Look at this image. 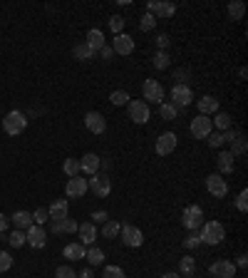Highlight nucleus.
Returning <instances> with one entry per match:
<instances>
[{
	"label": "nucleus",
	"mask_w": 248,
	"mask_h": 278,
	"mask_svg": "<svg viewBox=\"0 0 248 278\" xmlns=\"http://www.w3.org/2000/svg\"><path fill=\"white\" fill-rule=\"evenodd\" d=\"M25 127H28V114H25V112H20V110L8 112V114H5V120H2V130H5L10 137L22 134V132H25Z\"/></svg>",
	"instance_id": "1"
},
{
	"label": "nucleus",
	"mask_w": 248,
	"mask_h": 278,
	"mask_svg": "<svg viewBox=\"0 0 248 278\" xmlns=\"http://www.w3.org/2000/svg\"><path fill=\"white\" fill-rule=\"evenodd\" d=\"M201 244H208V246H218L226 236V228L218 224V221H204L201 226Z\"/></svg>",
	"instance_id": "2"
},
{
	"label": "nucleus",
	"mask_w": 248,
	"mask_h": 278,
	"mask_svg": "<svg viewBox=\"0 0 248 278\" xmlns=\"http://www.w3.org/2000/svg\"><path fill=\"white\" fill-rule=\"evenodd\" d=\"M126 112H129V120H132L134 124H144V122H149V104H146L144 100H129Z\"/></svg>",
	"instance_id": "3"
},
{
	"label": "nucleus",
	"mask_w": 248,
	"mask_h": 278,
	"mask_svg": "<svg viewBox=\"0 0 248 278\" xmlns=\"http://www.w3.org/2000/svg\"><path fill=\"white\" fill-rule=\"evenodd\" d=\"M120 236H122L124 246H129V248H139L144 244V234L134 224H122L120 226Z\"/></svg>",
	"instance_id": "4"
},
{
	"label": "nucleus",
	"mask_w": 248,
	"mask_h": 278,
	"mask_svg": "<svg viewBox=\"0 0 248 278\" xmlns=\"http://www.w3.org/2000/svg\"><path fill=\"white\" fill-rule=\"evenodd\" d=\"M182 221H184V226L188 231H198V228L204 226V211H201V206H196V204L186 206Z\"/></svg>",
	"instance_id": "5"
},
{
	"label": "nucleus",
	"mask_w": 248,
	"mask_h": 278,
	"mask_svg": "<svg viewBox=\"0 0 248 278\" xmlns=\"http://www.w3.org/2000/svg\"><path fill=\"white\" fill-rule=\"evenodd\" d=\"M191 100H194V92H191L188 84H174V87H172V104H174L176 110L188 107Z\"/></svg>",
	"instance_id": "6"
},
{
	"label": "nucleus",
	"mask_w": 248,
	"mask_h": 278,
	"mask_svg": "<svg viewBox=\"0 0 248 278\" xmlns=\"http://www.w3.org/2000/svg\"><path fill=\"white\" fill-rule=\"evenodd\" d=\"M142 94H144V100H149V102H164V87L156 82V80H144V84H142Z\"/></svg>",
	"instance_id": "7"
},
{
	"label": "nucleus",
	"mask_w": 248,
	"mask_h": 278,
	"mask_svg": "<svg viewBox=\"0 0 248 278\" xmlns=\"http://www.w3.org/2000/svg\"><path fill=\"white\" fill-rule=\"evenodd\" d=\"M87 186L94 192V196H107L112 192V182L107 174H92V179L87 182Z\"/></svg>",
	"instance_id": "8"
},
{
	"label": "nucleus",
	"mask_w": 248,
	"mask_h": 278,
	"mask_svg": "<svg viewBox=\"0 0 248 278\" xmlns=\"http://www.w3.org/2000/svg\"><path fill=\"white\" fill-rule=\"evenodd\" d=\"M45 241H48V231H45L42 226L32 224V226L25 231V244H28V246H32V248H42Z\"/></svg>",
	"instance_id": "9"
},
{
	"label": "nucleus",
	"mask_w": 248,
	"mask_h": 278,
	"mask_svg": "<svg viewBox=\"0 0 248 278\" xmlns=\"http://www.w3.org/2000/svg\"><path fill=\"white\" fill-rule=\"evenodd\" d=\"M211 132H214V124H211V120H208V117L198 114V117H194V120H191V134H194L196 139H206Z\"/></svg>",
	"instance_id": "10"
},
{
	"label": "nucleus",
	"mask_w": 248,
	"mask_h": 278,
	"mask_svg": "<svg viewBox=\"0 0 248 278\" xmlns=\"http://www.w3.org/2000/svg\"><path fill=\"white\" fill-rule=\"evenodd\" d=\"M206 189H208V194H211L214 199H221V196L228 194V184H226V179L218 176V174H211V176L206 179Z\"/></svg>",
	"instance_id": "11"
},
{
	"label": "nucleus",
	"mask_w": 248,
	"mask_h": 278,
	"mask_svg": "<svg viewBox=\"0 0 248 278\" xmlns=\"http://www.w3.org/2000/svg\"><path fill=\"white\" fill-rule=\"evenodd\" d=\"M87 179H82V176H72L70 182H67V186H64V192H67V196L70 199H80V196H84L87 194Z\"/></svg>",
	"instance_id": "12"
},
{
	"label": "nucleus",
	"mask_w": 248,
	"mask_h": 278,
	"mask_svg": "<svg viewBox=\"0 0 248 278\" xmlns=\"http://www.w3.org/2000/svg\"><path fill=\"white\" fill-rule=\"evenodd\" d=\"M84 127H87L92 134H102V132L107 130V122H104V117H102L100 112H87V114H84Z\"/></svg>",
	"instance_id": "13"
},
{
	"label": "nucleus",
	"mask_w": 248,
	"mask_h": 278,
	"mask_svg": "<svg viewBox=\"0 0 248 278\" xmlns=\"http://www.w3.org/2000/svg\"><path fill=\"white\" fill-rule=\"evenodd\" d=\"M176 149V134L174 132H164L162 137L156 139V154L159 156H166Z\"/></svg>",
	"instance_id": "14"
},
{
	"label": "nucleus",
	"mask_w": 248,
	"mask_h": 278,
	"mask_svg": "<svg viewBox=\"0 0 248 278\" xmlns=\"http://www.w3.org/2000/svg\"><path fill=\"white\" fill-rule=\"evenodd\" d=\"M112 50L117 52V55H132L134 52V38H129V35H114V45H112Z\"/></svg>",
	"instance_id": "15"
},
{
	"label": "nucleus",
	"mask_w": 248,
	"mask_h": 278,
	"mask_svg": "<svg viewBox=\"0 0 248 278\" xmlns=\"http://www.w3.org/2000/svg\"><path fill=\"white\" fill-rule=\"evenodd\" d=\"M208 271H211L216 278H234L236 276V266H234L231 261H216V264H211Z\"/></svg>",
	"instance_id": "16"
},
{
	"label": "nucleus",
	"mask_w": 248,
	"mask_h": 278,
	"mask_svg": "<svg viewBox=\"0 0 248 278\" xmlns=\"http://www.w3.org/2000/svg\"><path fill=\"white\" fill-rule=\"evenodd\" d=\"M149 12L154 18H174L176 5L174 2H149Z\"/></svg>",
	"instance_id": "17"
},
{
	"label": "nucleus",
	"mask_w": 248,
	"mask_h": 278,
	"mask_svg": "<svg viewBox=\"0 0 248 278\" xmlns=\"http://www.w3.org/2000/svg\"><path fill=\"white\" fill-rule=\"evenodd\" d=\"M196 107H198V114L208 117V114H216V112H218V100L211 97V94H206V97H201V100L196 102Z\"/></svg>",
	"instance_id": "18"
},
{
	"label": "nucleus",
	"mask_w": 248,
	"mask_h": 278,
	"mask_svg": "<svg viewBox=\"0 0 248 278\" xmlns=\"http://www.w3.org/2000/svg\"><path fill=\"white\" fill-rule=\"evenodd\" d=\"M77 231H80V244H84V246H92L94 244V238H97V226L92 224V221H87V224H80L77 226Z\"/></svg>",
	"instance_id": "19"
},
{
	"label": "nucleus",
	"mask_w": 248,
	"mask_h": 278,
	"mask_svg": "<svg viewBox=\"0 0 248 278\" xmlns=\"http://www.w3.org/2000/svg\"><path fill=\"white\" fill-rule=\"evenodd\" d=\"M216 162H218V176H224V174H231V172H234L236 156H234L231 152H221Z\"/></svg>",
	"instance_id": "20"
},
{
	"label": "nucleus",
	"mask_w": 248,
	"mask_h": 278,
	"mask_svg": "<svg viewBox=\"0 0 248 278\" xmlns=\"http://www.w3.org/2000/svg\"><path fill=\"white\" fill-rule=\"evenodd\" d=\"M100 159H102V156H97V154H84V156L80 159L82 172H84V174H90V176H92V174H97V172H100Z\"/></svg>",
	"instance_id": "21"
},
{
	"label": "nucleus",
	"mask_w": 248,
	"mask_h": 278,
	"mask_svg": "<svg viewBox=\"0 0 248 278\" xmlns=\"http://www.w3.org/2000/svg\"><path fill=\"white\" fill-rule=\"evenodd\" d=\"M62 254H64L67 261H80V258H84L87 246H84V244H67V246L62 248Z\"/></svg>",
	"instance_id": "22"
},
{
	"label": "nucleus",
	"mask_w": 248,
	"mask_h": 278,
	"mask_svg": "<svg viewBox=\"0 0 248 278\" xmlns=\"http://www.w3.org/2000/svg\"><path fill=\"white\" fill-rule=\"evenodd\" d=\"M84 42L92 48V52H100V50L107 45V42H104V35H102V30H97V28L87 32V40H84Z\"/></svg>",
	"instance_id": "23"
},
{
	"label": "nucleus",
	"mask_w": 248,
	"mask_h": 278,
	"mask_svg": "<svg viewBox=\"0 0 248 278\" xmlns=\"http://www.w3.org/2000/svg\"><path fill=\"white\" fill-rule=\"evenodd\" d=\"M77 226L80 224L74 218H60V221H52V234H74Z\"/></svg>",
	"instance_id": "24"
},
{
	"label": "nucleus",
	"mask_w": 248,
	"mask_h": 278,
	"mask_svg": "<svg viewBox=\"0 0 248 278\" xmlns=\"http://www.w3.org/2000/svg\"><path fill=\"white\" fill-rule=\"evenodd\" d=\"M48 214H50V218H52V221L67 218V199H58V202H52L50 208H48Z\"/></svg>",
	"instance_id": "25"
},
{
	"label": "nucleus",
	"mask_w": 248,
	"mask_h": 278,
	"mask_svg": "<svg viewBox=\"0 0 248 278\" xmlns=\"http://www.w3.org/2000/svg\"><path fill=\"white\" fill-rule=\"evenodd\" d=\"M84 258H87V264H90V266H102V264H104V251H102L100 246H94V244H92V246L87 248Z\"/></svg>",
	"instance_id": "26"
},
{
	"label": "nucleus",
	"mask_w": 248,
	"mask_h": 278,
	"mask_svg": "<svg viewBox=\"0 0 248 278\" xmlns=\"http://www.w3.org/2000/svg\"><path fill=\"white\" fill-rule=\"evenodd\" d=\"M234 137V130H226V132H211L208 134V146H214V149H218V146H224L228 139Z\"/></svg>",
	"instance_id": "27"
},
{
	"label": "nucleus",
	"mask_w": 248,
	"mask_h": 278,
	"mask_svg": "<svg viewBox=\"0 0 248 278\" xmlns=\"http://www.w3.org/2000/svg\"><path fill=\"white\" fill-rule=\"evenodd\" d=\"M12 224H15V228H30L32 226V214L30 211H15L12 214Z\"/></svg>",
	"instance_id": "28"
},
{
	"label": "nucleus",
	"mask_w": 248,
	"mask_h": 278,
	"mask_svg": "<svg viewBox=\"0 0 248 278\" xmlns=\"http://www.w3.org/2000/svg\"><path fill=\"white\" fill-rule=\"evenodd\" d=\"M228 142H231V154H234V156H238V154H244V152H246V137H244V134H241V132H234V137L228 139Z\"/></svg>",
	"instance_id": "29"
},
{
	"label": "nucleus",
	"mask_w": 248,
	"mask_h": 278,
	"mask_svg": "<svg viewBox=\"0 0 248 278\" xmlns=\"http://www.w3.org/2000/svg\"><path fill=\"white\" fill-rule=\"evenodd\" d=\"M72 55H74V60H92V58H94V52H92V48H90L87 42H80V45H74Z\"/></svg>",
	"instance_id": "30"
},
{
	"label": "nucleus",
	"mask_w": 248,
	"mask_h": 278,
	"mask_svg": "<svg viewBox=\"0 0 248 278\" xmlns=\"http://www.w3.org/2000/svg\"><path fill=\"white\" fill-rule=\"evenodd\" d=\"M159 114H162V120L172 122V120H176L179 110H176V107H174L172 102H162V104H159Z\"/></svg>",
	"instance_id": "31"
},
{
	"label": "nucleus",
	"mask_w": 248,
	"mask_h": 278,
	"mask_svg": "<svg viewBox=\"0 0 248 278\" xmlns=\"http://www.w3.org/2000/svg\"><path fill=\"white\" fill-rule=\"evenodd\" d=\"M211 124H216L221 132H226V130H231V114H226V112H216L214 120H211Z\"/></svg>",
	"instance_id": "32"
},
{
	"label": "nucleus",
	"mask_w": 248,
	"mask_h": 278,
	"mask_svg": "<svg viewBox=\"0 0 248 278\" xmlns=\"http://www.w3.org/2000/svg\"><path fill=\"white\" fill-rule=\"evenodd\" d=\"M152 62H154V68H156V70H166L169 65H172V55H169L166 50H159V52L154 55V60H152Z\"/></svg>",
	"instance_id": "33"
},
{
	"label": "nucleus",
	"mask_w": 248,
	"mask_h": 278,
	"mask_svg": "<svg viewBox=\"0 0 248 278\" xmlns=\"http://www.w3.org/2000/svg\"><path fill=\"white\" fill-rule=\"evenodd\" d=\"M244 12H246V5H244L241 0H234V2L228 5V15H231V20H244Z\"/></svg>",
	"instance_id": "34"
},
{
	"label": "nucleus",
	"mask_w": 248,
	"mask_h": 278,
	"mask_svg": "<svg viewBox=\"0 0 248 278\" xmlns=\"http://www.w3.org/2000/svg\"><path fill=\"white\" fill-rule=\"evenodd\" d=\"M62 169H64V174H67L70 179H72V176H80V172H82V166H80L77 159H64Z\"/></svg>",
	"instance_id": "35"
},
{
	"label": "nucleus",
	"mask_w": 248,
	"mask_h": 278,
	"mask_svg": "<svg viewBox=\"0 0 248 278\" xmlns=\"http://www.w3.org/2000/svg\"><path fill=\"white\" fill-rule=\"evenodd\" d=\"M194 271H196V261H194L191 256H184V258L179 261V274H182V276H191Z\"/></svg>",
	"instance_id": "36"
},
{
	"label": "nucleus",
	"mask_w": 248,
	"mask_h": 278,
	"mask_svg": "<svg viewBox=\"0 0 248 278\" xmlns=\"http://www.w3.org/2000/svg\"><path fill=\"white\" fill-rule=\"evenodd\" d=\"M117 234H120V224H117V221L110 218V221L102 224V236H104V238H114Z\"/></svg>",
	"instance_id": "37"
},
{
	"label": "nucleus",
	"mask_w": 248,
	"mask_h": 278,
	"mask_svg": "<svg viewBox=\"0 0 248 278\" xmlns=\"http://www.w3.org/2000/svg\"><path fill=\"white\" fill-rule=\"evenodd\" d=\"M154 25H156V20H154V15H152V12H144V15L139 18V30L149 32V30H154Z\"/></svg>",
	"instance_id": "38"
},
{
	"label": "nucleus",
	"mask_w": 248,
	"mask_h": 278,
	"mask_svg": "<svg viewBox=\"0 0 248 278\" xmlns=\"http://www.w3.org/2000/svg\"><path fill=\"white\" fill-rule=\"evenodd\" d=\"M8 244L12 246V248H20L22 244H25V231H20V228H15L10 236H8Z\"/></svg>",
	"instance_id": "39"
},
{
	"label": "nucleus",
	"mask_w": 248,
	"mask_h": 278,
	"mask_svg": "<svg viewBox=\"0 0 248 278\" xmlns=\"http://www.w3.org/2000/svg\"><path fill=\"white\" fill-rule=\"evenodd\" d=\"M110 102H112L114 107H122V104H129V94H126L124 90H114V92H112V97H110Z\"/></svg>",
	"instance_id": "40"
},
{
	"label": "nucleus",
	"mask_w": 248,
	"mask_h": 278,
	"mask_svg": "<svg viewBox=\"0 0 248 278\" xmlns=\"http://www.w3.org/2000/svg\"><path fill=\"white\" fill-rule=\"evenodd\" d=\"M110 30H112L114 35H120V32H122V30H124V18H122V15H112V18H110Z\"/></svg>",
	"instance_id": "41"
},
{
	"label": "nucleus",
	"mask_w": 248,
	"mask_h": 278,
	"mask_svg": "<svg viewBox=\"0 0 248 278\" xmlns=\"http://www.w3.org/2000/svg\"><path fill=\"white\" fill-rule=\"evenodd\" d=\"M102 278H126V276H124V271L120 268V266H104Z\"/></svg>",
	"instance_id": "42"
},
{
	"label": "nucleus",
	"mask_w": 248,
	"mask_h": 278,
	"mask_svg": "<svg viewBox=\"0 0 248 278\" xmlns=\"http://www.w3.org/2000/svg\"><path fill=\"white\" fill-rule=\"evenodd\" d=\"M198 244H201V236H198V231H191V234H188V236L184 238V246H186V248H196Z\"/></svg>",
	"instance_id": "43"
},
{
	"label": "nucleus",
	"mask_w": 248,
	"mask_h": 278,
	"mask_svg": "<svg viewBox=\"0 0 248 278\" xmlns=\"http://www.w3.org/2000/svg\"><path fill=\"white\" fill-rule=\"evenodd\" d=\"M50 218V214H48V208H38L35 214H32V224H38V226H42L45 221Z\"/></svg>",
	"instance_id": "44"
},
{
	"label": "nucleus",
	"mask_w": 248,
	"mask_h": 278,
	"mask_svg": "<svg viewBox=\"0 0 248 278\" xmlns=\"http://www.w3.org/2000/svg\"><path fill=\"white\" fill-rule=\"evenodd\" d=\"M236 208H238L241 214H246V211H248V192H246V189L238 194V199H236Z\"/></svg>",
	"instance_id": "45"
},
{
	"label": "nucleus",
	"mask_w": 248,
	"mask_h": 278,
	"mask_svg": "<svg viewBox=\"0 0 248 278\" xmlns=\"http://www.w3.org/2000/svg\"><path fill=\"white\" fill-rule=\"evenodd\" d=\"M55 278H77V274H74L72 266H60V268L55 271Z\"/></svg>",
	"instance_id": "46"
},
{
	"label": "nucleus",
	"mask_w": 248,
	"mask_h": 278,
	"mask_svg": "<svg viewBox=\"0 0 248 278\" xmlns=\"http://www.w3.org/2000/svg\"><path fill=\"white\" fill-rule=\"evenodd\" d=\"M169 45H172V38H169L166 32H159V35H156V48H159V50H166Z\"/></svg>",
	"instance_id": "47"
},
{
	"label": "nucleus",
	"mask_w": 248,
	"mask_h": 278,
	"mask_svg": "<svg viewBox=\"0 0 248 278\" xmlns=\"http://www.w3.org/2000/svg\"><path fill=\"white\" fill-rule=\"evenodd\" d=\"M10 266H12V258H10V254H0V274H5V271H10Z\"/></svg>",
	"instance_id": "48"
},
{
	"label": "nucleus",
	"mask_w": 248,
	"mask_h": 278,
	"mask_svg": "<svg viewBox=\"0 0 248 278\" xmlns=\"http://www.w3.org/2000/svg\"><path fill=\"white\" fill-rule=\"evenodd\" d=\"M100 58H102L104 62H110V60L114 58V50H112V45H104V48L100 50Z\"/></svg>",
	"instance_id": "49"
},
{
	"label": "nucleus",
	"mask_w": 248,
	"mask_h": 278,
	"mask_svg": "<svg viewBox=\"0 0 248 278\" xmlns=\"http://www.w3.org/2000/svg\"><path fill=\"white\" fill-rule=\"evenodd\" d=\"M104 221H110L107 211H94V214H92V224H94V226H97V224H104Z\"/></svg>",
	"instance_id": "50"
},
{
	"label": "nucleus",
	"mask_w": 248,
	"mask_h": 278,
	"mask_svg": "<svg viewBox=\"0 0 248 278\" xmlns=\"http://www.w3.org/2000/svg\"><path fill=\"white\" fill-rule=\"evenodd\" d=\"M174 80H176V84H186V80H188V70H176V72H174Z\"/></svg>",
	"instance_id": "51"
},
{
	"label": "nucleus",
	"mask_w": 248,
	"mask_h": 278,
	"mask_svg": "<svg viewBox=\"0 0 248 278\" xmlns=\"http://www.w3.org/2000/svg\"><path fill=\"white\" fill-rule=\"evenodd\" d=\"M238 266H241V268H246V266H248V256H246V254H241V256H238Z\"/></svg>",
	"instance_id": "52"
},
{
	"label": "nucleus",
	"mask_w": 248,
	"mask_h": 278,
	"mask_svg": "<svg viewBox=\"0 0 248 278\" xmlns=\"http://www.w3.org/2000/svg\"><path fill=\"white\" fill-rule=\"evenodd\" d=\"M100 166L107 172V169H112V162H110V159H100Z\"/></svg>",
	"instance_id": "53"
},
{
	"label": "nucleus",
	"mask_w": 248,
	"mask_h": 278,
	"mask_svg": "<svg viewBox=\"0 0 248 278\" xmlns=\"http://www.w3.org/2000/svg\"><path fill=\"white\" fill-rule=\"evenodd\" d=\"M5 228H8V216H2V214H0V234H2Z\"/></svg>",
	"instance_id": "54"
},
{
	"label": "nucleus",
	"mask_w": 248,
	"mask_h": 278,
	"mask_svg": "<svg viewBox=\"0 0 248 278\" xmlns=\"http://www.w3.org/2000/svg\"><path fill=\"white\" fill-rule=\"evenodd\" d=\"M77 278H92V271H90V268H84V271H82Z\"/></svg>",
	"instance_id": "55"
},
{
	"label": "nucleus",
	"mask_w": 248,
	"mask_h": 278,
	"mask_svg": "<svg viewBox=\"0 0 248 278\" xmlns=\"http://www.w3.org/2000/svg\"><path fill=\"white\" fill-rule=\"evenodd\" d=\"M162 278H179V276H176V274H164Z\"/></svg>",
	"instance_id": "56"
}]
</instances>
